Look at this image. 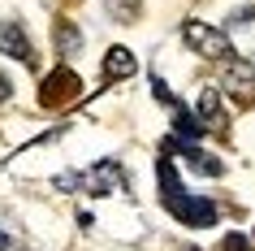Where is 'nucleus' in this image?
<instances>
[{"mask_svg":"<svg viewBox=\"0 0 255 251\" xmlns=\"http://www.w3.org/2000/svg\"><path fill=\"white\" fill-rule=\"evenodd\" d=\"M100 69H104V78L108 82H117V78H134L138 74V56L130 52V48H108L104 52V61H100Z\"/></svg>","mask_w":255,"mask_h":251,"instance_id":"6","label":"nucleus"},{"mask_svg":"<svg viewBox=\"0 0 255 251\" xmlns=\"http://www.w3.org/2000/svg\"><path fill=\"white\" fill-rule=\"evenodd\" d=\"M9 95H13V82H9L4 74H0V100H9Z\"/></svg>","mask_w":255,"mask_h":251,"instance_id":"14","label":"nucleus"},{"mask_svg":"<svg viewBox=\"0 0 255 251\" xmlns=\"http://www.w3.org/2000/svg\"><path fill=\"white\" fill-rule=\"evenodd\" d=\"M104 9L113 13V22H134L143 13V0H104Z\"/></svg>","mask_w":255,"mask_h":251,"instance_id":"10","label":"nucleus"},{"mask_svg":"<svg viewBox=\"0 0 255 251\" xmlns=\"http://www.w3.org/2000/svg\"><path fill=\"white\" fill-rule=\"evenodd\" d=\"M0 52L22 65H35V48H30V35L22 30V22H0Z\"/></svg>","mask_w":255,"mask_h":251,"instance_id":"5","label":"nucleus"},{"mask_svg":"<svg viewBox=\"0 0 255 251\" xmlns=\"http://www.w3.org/2000/svg\"><path fill=\"white\" fill-rule=\"evenodd\" d=\"M4 247H9V238H4V234H0V251H4Z\"/></svg>","mask_w":255,"mask_h":251,"instance_id":"15","label":"nucleus"},{"mask_svg":"<svg viewBox=\"0 0 255 251\" xmlns=\"http://www.w3.org/2000/svg\"><path fill=\"white\" fill-rule=\"evenodd\" d=\"M52 39H56V52H61V56H78L82 52V35H78L74 22H56Z\"/></svg>","mask_w":255,"mask_h":251,"instance_id":"9","label":"nucleus"},{"mask_svg":"<svg viewBox=\"0 0 255 251\" xmlns=\"http://www.w3.org/2000/svg\"><path fill=\"white\" fill-rule=\"evenodd\" d=\"M229 22H234V26H247V22H255V0H251V4H242V9H234V13H229Z\"/></svg>","mask_w":255,"mask_h":251,"instance_id":"13","label":"nucleus"},{"mask_svg":"<svg viewBox=\"0 0 255 251\" xmlns=\"http://www.w3.org/2000/svg\"><path fill=\"white\" fill-rule=\"evenodd\" d=\"M195 113H199V121L208 126V130L225 134V108H221V91H216V87H203V91H199Z\"/></svg>","mask_w":255,"mask_h":251,"instance_id":"7","label":"nucleus"},{"mask_svg":"<svg viewBox=\"0 0 255 251\" xmlns=\"http://www.w3.org/2000/svg\"><path fill=\"white\" fill-rule=\"evenodd\" d=\"M164 208L173 212V221L190 225V230H208V225L221 221V208H216L212 199H203V195H186V191H177V195H164Z\"/></svg>","mask_w":255,"mask_h":251,"instance_id":"1","label":"nucleus"},{"mask_svg":"<svg viewBox=\"0 0 255 251\" xmlns=\"http://www.w3.org/2000/svg\"><path fill=\"white\" fill-rule=\"evenodd\" d=\"M182 39H186L190 52L208 56V61H225L229 56V35L221 26H208V22H199V17H190L186 26H182Z\"/></svg>","mask_w":255,"mask_h":251,"instance_id":"2","label":"nucleus"},{"mask_svg":"<svg viewBox=\"0 0 255 251\" xmlns=\"http://www.w3.org/2000/svg\"><path fill=\"white\" fill-rule=\"evenodd\" d=\"M82 95V87H78V74L74 69H52L48 78H43V87H39V104L43 108H65V104H74Z\"/></svg>","mask_w":255,"mask_h":251,"instance_id":"4","label":"nucleus"},{"mask_svg":"<svg viewBox=\"0 0 255 251\" xmlns=\"http://www.w3.org/2000/svg\"><path fill=\"white\" fill-rule=\"evenodd\" d=\"M173 134H177V139H190V143H199L203 134H208V126L199 121V113H190V108L177 104V108H173Z\"/></svg>","mask_w":255,"mask_h":251,"instance_id":"8","label":"nucleus"},{"mask_svg":"<svg viewBox=\"0 0 255 251\" xmlns=\"http://www.w3.org/2000/svg\"><path fill=\"white\" fill-rule=\"evenodd\" d=\"M221 91L229 100H238L242 108L255 104V65L242 61V56H225L221 61Z\"/></svg>","mask_w":255,"mask_h":251,"instance_id":"3","label":"nucleus"},{"mask_svg":"<svg viewBox=\"0 0 255 251\" xmlns=\"http://www.w3.org/2000/svg\"><path fill=\"white\" fill-rule=\"evenodd\" d=\"M221 251H255V247H251V238H247V234H225V238H221Z\"/></svg>","mask_w":255,"mask_h":251,"instance_id":"12","label":"nucleus"},{"mask_svg":"<svg viewBox=\"0 0 255 251\" xmlns=\"http://www.w3.org/2000/svg\"><path fill=\"white\" fill-rule=\"evenodd\" d=\"M151 95H156L160 104H169V108H177V104H182V100H177V95L169 91V87H164V78H151Z\"/></svg>","mask_w":255,"mask_h":251,"instance_id":"11","label":"nucleus"}]
</instances>
